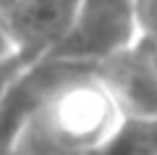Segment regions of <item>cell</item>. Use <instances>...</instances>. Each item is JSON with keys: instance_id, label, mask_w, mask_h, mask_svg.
<instances>
[{"instance_id": "cell-1", "label": "cell", "mask_w": 157, "mask_h": 155, "mask_svg": "<svg viewBox=\"0 0 157 155\" xmlns=\"http://www.w3.org/2000/svg\"><path fill=\"white\" fill-rule=\"evenodd\" d=\"M6 155H128L141 124L102 61L45 58L3 100Z\"/></svg>"}, {"instance_id": "cell-2", "label": "cell", "mask_w": 157, "mask_h": 155, "mask_svg": "<svg viewBox=\"0 0 157 155\" xmlns=\"http://www.w3.org/2000/svg\"><path fill=\"white\" fill-rule=\"evenodd\" d=\"M136 37L157 39V0H136Z\"/></svg>"}]
</instances>
